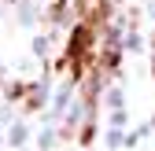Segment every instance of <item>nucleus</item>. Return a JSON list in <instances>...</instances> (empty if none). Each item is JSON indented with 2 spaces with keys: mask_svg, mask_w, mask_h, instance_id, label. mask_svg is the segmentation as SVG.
I'll use <instances>...</instances> for the list:
<instances>
[{
  "mask_svg": "<svg viewBox=\"0 0 155 151\" xmlns=\"http://www.w3.org/2000/svg\"><path fill=\"white\" fill-rule=\"evenodd\" d=\"M92 48H96V30L85 26V22H78V26L70 30V41H67V63H70V74H74V78H78L81 66L89 63Z\"/></svg>",
  "mask_w": 155,
  "mask_h": 151,
  "instance_id": "f257e3e1",
  "label": "nucleus"
},
{
  "mask_svg": "<svg viewBox=\"0 0 155 151\" xmlns=\"http://www.w3.org/2000/svg\"><path fill=\"white\" fill-rule=\"evenodd\" d=\"M74 8L81 15V22L92 26V30L107 22V0H74Z\"/></svg>",
  "mask_w": 155,
  "mask_h": 151,
  "instance_id": "f03ea898",
  "label": "nucleus"
}]
</instances>
